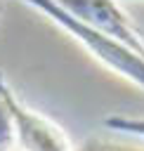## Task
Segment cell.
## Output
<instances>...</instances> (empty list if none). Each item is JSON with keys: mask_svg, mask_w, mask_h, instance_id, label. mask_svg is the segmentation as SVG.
<instances>
[{"mask_svg": "<svg viewBox=\"0 0 144 151\" xmlns=\"http://www.w3.org/2000/svg\"><path fill=\"white\" fill-rule=\"evenodd\" d=\"M24 2L31 5V7H35L38 12H42L47 19H52L68 35H73L104 66H109L111 71H116L118 76H123L125 80H130V83H135L137 87L144 90V59L139 54H135L130 47H125V45H120V42L102 35L99 31L85 26L83 21H78L76 17H71L68 12H64L52 0H24Z\"/></svg>", "mask_w": 144, "mask_h": 151, "instance_id": "cell-1", "label": "cell"}, {"mask_svg": "<svg viewBox=\"0 0 144 151\" xmlns=\"http://www.w3.org/2000/svg\"><path fill=\"white\" fill-rule=\"evenodd\" d=\"M2 94L14 120V144L21 151H76L66 132L40 111L26 106L7 85V80L2 83Z\"/></svg>", "mask_w": 144, "mask_h": 151, "instance_id": "cell-2", "label": "cell"}, {"mask_svg": "<svg viewBox=\"0 0 144 151\" xmlns=\"http://www.w3.org/2000/svg\"><path fill=\"white\" fill-rule=\"evenodd\" d=\"M64 12L83 21L85 26L99 31L102 35L130 47L135 54L144 59V35L130 24V19L120 12L116 0H52Z\"/></svg>", "mask_w": 144, "mask_h": 151, "instance_id": "cell-3", "label": "cell"}, {"mask_svg": "<svg viewBox=\"0 0 144 151\" xmlns=\"http://www.w3.org/2000/svg\"><path fill=\"white\" fill-rule=\"evenodd\" d=\"M2 83H5V76L0 71V151H9L14 146V120H12L7 99L2 94Z\"/></svg>", "mask_w": 144, "mask_h": 151, "instance_id": "cell-4", "label": "cell"}, {"mask_svg": "<svg viewBox=\"0 0 144 151\" xmlns=\"http://www.w3.org/2000/svg\"><path fill=\"white\" fill-rule=\"evenodd\" d=\"M104 125L109 130L116 132H127V134H137L144 139V118H130V116H111L104 120Z\"/></svg>", "mask_w": 144, "mask_h": 151, "instance_id": "cell-5", "label": "cell"}, {"mask_svg": "<svg viewBox=\"0 0 144 151\" xmlns=\"http://www.w3.org/2000/svg\"><path fill=\"white\" fill-rule=\"evenodd\" d=\"M76 151H144V149H130V146L111 144V142H104V139H87Z\"/></svg>", "mask_w": 144, "mask_h": 151, "instance_id": "cell-6", "label": "cell"}, {"mask_svg": "<svg viewBox=\"0 0 144 151\" xmlns=\"http://www.w3.org/2000/svg\"><path fill=\"white\" fill-rule=\"evenodd\" d=\"M0 9H2V5H0Z\"/></svg>", "mask_w": 144, "mask_h": 151, "instance_id": "cell-7", "label": "cell"}]
</instances>
